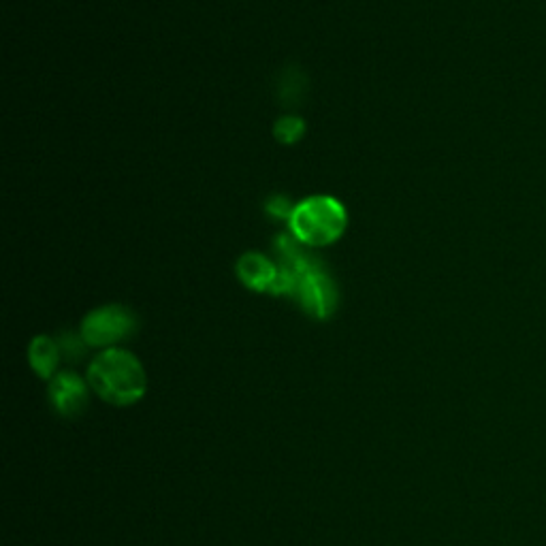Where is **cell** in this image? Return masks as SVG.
<instances>
[{"label":"cell","mask_w":546,"mask_h":546,"mask_svg":"<svg viewBox=\"0 0 546 546\" xmlns=\"http://www.w3.org/2000/svg\"><path fill=\"white\" fill-rule=\"evenodd\" d=\"M88 382L96 395L114 406H131L146 393L143 365L120 348H109L90 363Z\"/></svg>","instance_id":"obj_1"},{"label":"cell","mask_w":546,"mask_h":546,"mask_svg":"<svg viewBox=\"0 0 546 546\" xmlns=\"http://www.w3.org/2000/svg\"><path fill=\"white\" fill-rule=\"evenodd\" d=\"M291 233L301 244L320 248L340 239L346 229V207L333 197H312L293 207Z\"/></svg>","instance_id":"obj_2"},{"label":"cell","mask_w":546,"mask_h":546,"mask_svg":"<svg viewBox=\"0 0 546 546\" xmlns=\"http://www.w3.org/2000/svg\"><path fill=\"white\" fill-rule=\"evenodd\" d=\"M288 269H293L297 273L295 293L301 308L318 320L329 318L337 308V291L333 282L325 276L323 271L310 267L297 254H293Z\"/></svg>","instance_id":"obj_3"},{"label":"cell","mask_w":546,"mask_h":546,"mask_svg":"<svg viewBox=\"0 0 546 546\" xmlns=\"http://www.w3.org/2000/svg\"><path fill=\"white\" fill-rule=\"evenodd\" d=\"M137 329V320L133 312H128L122 305H105L90 312L82 323V337L88 346L101 348L131 337Z\"/></svg>","instance_id":"obj_4"},{"label":"cell","mask_w":546,"mask_h":546,"mask_svg":"<svg viewBox=\"0 0 546 546\" xmlns=\"http://www.w3.org/2000/svg\"><path fill=\"white\" fill-rule=\"evenodd\" d=\"M50 404L64 419H77L88 406L86 382L73 372L58 374L50 384Z\"/></svg>","instance_id":"obj_5"},{"label":"cell","mask_w":546,"mask_h":546,"mask_svg":"<svg viewBox=\"0 0 546 546\" xmlns=\"http://www.w3.org/2000/svg\"><path fill=\"white\" fill-rule=\"evenodd\" d=\"M237 276L252 291H269L273 293V286L278 282L280 269L273 267L265 256L248 252L237 263Z\"/></svg>","instance_id":"obj_6"},{"label":"cell","mask_w":546,"mask_h":546,"mask_svg":"<svg viewBox=\"0 0 546 546\" xmlns=\"http://www.w3.org/2000/svg\"><path fill=\"white\" fill-rule=\"evenodd\" d=\"M60 355H62L60 346L47 335L35 337V340H32V344H30V350H28L30 365L43 380H50L54 376L56 367L60 363Z\"/></svg>","instance_id":"obj_7"},{"label":"cell","mask_w":546,"mask_h":546,"mask_svg":"<svg viewBox=\"0 0 546 546\" xmlns=\"http://www.w3.org/2000/svg\"><path fill=\"white\" fill-rule=\"evenodd\" d=\"M60 352L64 357H67L69 361H79L84 357V352H86V342H84V337L82 335H73V333H62L60 337Z\"/></svg>","instance_id":"obj_8"},{"label":"cell","mask_w":546,"mask_h":546,"mask_svg":"<svg viewBox=\"0 0 546 546\" xmlns=\"http://www.w3.org/2000/svg\"><path fill=\"white\" fill-rule=\"evenodd\" d=\"M303 135V122L295 116H286L276 124V137L282 143H295Z\"/></svg>","instance_id":"obj_9"},{"label":"cell","mask_w":546,"mask_h":546,"mask_svg":"<svg viewBox=\"0 0 546 546\" xmlns=\"http://www.w3.org/2000/svg\"><path fill=\"white\" fill-rule=\"evenodd\" d=\"M269 210H273V214L276 216H291V205H288V201L284 197H273Z\"/></svg>","instance_id":"obj_10"}]
</instances>
